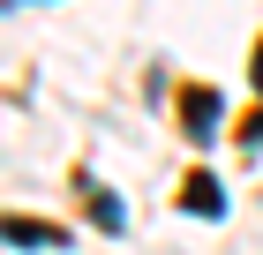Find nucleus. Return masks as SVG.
Listing matches in <instances>:
<instances>
[{
	"label": "nucleus",
	"instance_id": "nucleus-1",
	"mask_svg": "<svg viewBox=\"0 0 263 255\" xmlns=\"http://www.w3.org/2000/svg\"><path fill=\"white\" fill-rule=\"evenodd\" d=\"M181 120H188V135H196V143H211V135H218V90L188 83V90H181Z\"/></svg>",
	"mask_w": 263,
	"mask_h": 255
},
{
	"label": "nucleus",
	"instance_id": "nucleus-2",
	"mask_svg": "<svg viewBox=\"0 0 263 255\" xmlns=\"http://www.w3.org/2000/svg\"><path fill=\"white\" fill-rule=\"evenodd\" d=\"M181 203H188L196 218H226V188H218L211 173H196V180H188V188H181Z\"/></svg>",
	"mask_w": 263,
	"mask_h": 255
},
{
	"label": "nucleus",
	"instance_id": "nucleus-3",
	"mask_svg": "<svg viewBox=\"0 0 263 255\" xmlns=\"http://www.w3.org/2000/svg\"><path fill=\"white\" fill-rule=\"evenodd\" d=\"M0 233L8 240H38V248H61V233H53V225H30V218H0Z\"/></svg>",
	"mask_w": 263,
	"mask_h": 255
},
{
	"label": "nucleus",
	"instance_id": "nucleus-4",
	"mask_svg": "<svg viewBox=\"0 0 263 255\" xmlns=\"http://www.w3.org/2000/svg\"><path fill=\"white\" fill-rule=\"evenodd\" d=\"M241 143H263V113H256V120H248V128H241Z\"/></svg>",
	"mask_w": 263,
	"mask_h": 255
},
{
	"label": "nucleus",
	"instance_id": "nucleus-5",
	"mask_svg": "<svg viewBox=\"0 0 263 255\" xmlns=\"http://www.w3.org/2000/svg\"><path fill=\"white\" fill-rule=\"evenodd\" d=\"M256 90H263V45H256Z\"/></svg>",
	"mask_w": 263,
	"mask_h": 255
}]
</instances>
